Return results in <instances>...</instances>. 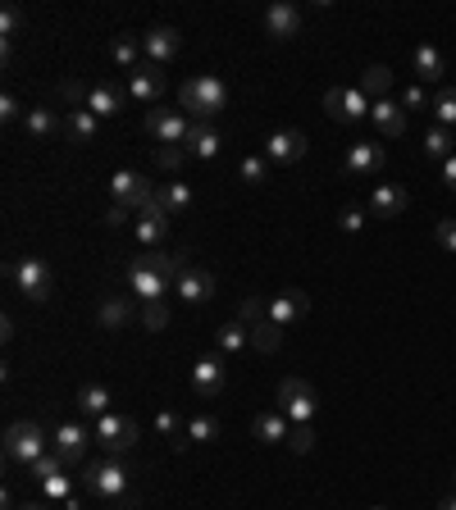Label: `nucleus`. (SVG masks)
<instances>
[{"label": "nucleus", "mask_w": 456, "mask_h": 510, "mask_svg": "<svg viewBox=\"0 0 456 510\" xmlns=\"http://www.w3.org/2000/svg\"><path fill=\"white\" fill-rule=\"evenodd\" d=\"M456 142H452V128H443V124H434L429 133H425V155H429V160H452V150Z\"/></svg>", "instance_id": "obj_34"}, {"label": "nucleus", "mask_w": 456, "mask_h": 510, "mask_svg": "<svg viewBox=\"0 0 456 510\" xmlns=\"http://www.w3.org/2000/svg\"><path fill=\"white\" fill-rule=\"evenodd\" d=\"M83 488L101 501H114L133 510V497H128V465L119 456H101V460H87L83 465Z\"/></svg>", "instance_id": "obj_1"}, {"label": "nucleus", "mask_w": 456, "mask_h": 510, "mask_svg": "<svg viewBox=\"0 0 456 510\" xmlns=\"http://www.w3.org/2000/svg\"><path fill=\"white\" fill-rule=\"evenodd\" d=\"M452 492H456V469H452Z\"/></svg>", "instance_id": "obj_57"}, {"label": "nucleus", "mask_w": 456, "mask_h": 510, "mask_svg": "<svg viewBox=\"0 0 456 510\" xmlns=\"http://www.w3.org/2000/svg\"><path fill=\"white\" fill-rule=\"evenodd\" d=\"M23 28V10L19 5H5V10H0V32H5V55H10V36Z\"/></svg>", "instance_id": "obj_47"}, {"label": "nucleus", "mask_w": 456, "mask_h": 510, "mask_svg": "<svg viewBox=\"0 0 456 510\" xmlns=\"http://www.w3.org/2000/svg\"><path fill=\"white\" fill-rule=\"evenodd\" d=\"M429 109H434V119H438L443 128H456V87H443Z\"/></svg>", "instance_id": "obj_38"}, {"label": "nucleus", "mask_w": 456, "mask_h": 510, "mask_svg": "<svg viewBox=\"0 0 456 510\" xmlns=\"http://www.w3.org/2000/svg\"><path fill=\"white\" fill-rule=\"evenodd\" d=\"M156 428H160V433H165V438H169V442H174V438H183V433H187V424H183V419H178V415H174V410H160V415H156Z\"/></svg>", "instance_id": "obj_48"}, {"label": "nucleus", "mask_w": 456, "mask_h": 510, "mask_svg": "<svg viewBox=\"0 0 456 510\" xmlns=\"http://www.w3.org/2000/svg\"><path fill=\"white\" fill-rule=\"evenodd\" d=\"M128 215H133V210H124V206H110V210H105V223H110V228H119V223H128Z\"/></svg>", "instance_id": "obj_53"}, {"label": "nucleus", "mask_w": 456, "mask_h": 510, "mask_svg": "<svg viewBox=\"0 0 456 510\" xmlns=\"http://www.w3.org/2000/svg\"><path fill=\"white\" fill-rule=\"evenodd\" d=\"M238 174H242V182L260 187V182H270V160H265V155H242Z\"/></svg>", "instance_id": "obj_37"}, {"label": "nucleus", "mask_w": 456, "mask_h": 510, "mask_svg": "<svg viewBox=\"0 0 456 510\" xmlns=\"http://www.w3.org/2000/svg\"><path fill=\"white\" fill-rule=\"evenodd\" d=\"M215 342H219L224 356H238V351H247V342H251V328H247L242 320H228V324H219Z\"/></svg>", "instance_id": "obj_30"}, {"label": "nucleus", "mask_w": 456, "mask_h": 510, "mask_svg": "<svg viewBox=\"0 0 456 510\" xmlns=\"http://www.w3.org/2000/svg\"><path fill=\"white\" fill-rule=\"evenodd\" d=\"M215 438H219V419H215V415L187 419V442H215Z\"/></svg>", "instance_id": "obj_39"}, {"label": "nucleus", "mask_w": 456, "mask_h": 510, "mask_svg": "<svg viewBox=\"0 0 456 510\" xmlns=\"http://www.w3.org/2000/svg\"><path fill=\"white\" fill-rule=\"evenodd\" d=\"M165 92H169L165 69L151 64V60H142V69H133V77H128V96H133L137 105H156Z\"/></svg>", "instance_id": "obj_10"}, {"label": "nucleus", "mask_w": 456, "mask_h": 510, "mask_svg": "<svg viewBox=\"0 0 456 510\" xmlns=\"http://www.w3.org/2000/svg\"><path fill=\"white\" fill-rule=\"evenodd\" d=\"M60 96H64V105H73V109H87L92 87H83L78 77H64V83H60Z\"/></svg>", "instance_id": "obj_43"}, {"label": "nucleus", "mask_w": 456, "mask_h": 510, "mask_svg": "<svg viewBox=\"0 0 456 510\" xmlns=\"http://www.w3.org/2000/svg\"><path fill=\"white\" fill-rule=\"evenodd\" d=\"M128 287L137 292V301L146 305V301H165V292H174V279L165 269H156V264H146L142 255L128 264Z\"/></svg>", "instance_id": "obj_6"}, {"label": "nucleus", "mask_w": 456, "mask_h": 510, "mask_svg": "<svg viewBox=\"0 0 456 510\" xmlns=\"http://www.w3.org/2000/svg\"><path fill=\"white\" fill-rule=\"evenodd\" d=\"M146 133L160 146H187V137H192V119H187L183 109H151L146 114Z\"/></svg>", "instance_id": "obj_7"}, {"label": "nucleus", "mask_w": 456, "mask_h": 510, "mask_svg": "<svg viewBox=\"0 0 456 510\" xmlns=\"http://www.w3.org/2000/svg\"><path fill=\"white\" fill-rule=\"evenodd\" d=\"M178 46H183V36H178V28H165V23H156V28H146L142 32V51H146V60L151 64H169L174 55H178Z\"/></svg>", "instance_id": "obj_14"}, {"label": "nucleus", "mask_w": 456, "mask_h": 510, "mask_svg": "<svg viewBox=\"0 0 456 510\" xmlns=\"http://www.w3.org/2000/svg\"><path fill=\"white\" fill-rule=\"evenodd\" d=\"M64 137L78 142V146H87V142L96 137V114H92V109H69V114H64Z\"/></svg>", "instance_id": "obj_28"}, {"label": "nucleus", "mask_w": 456, "mask_h": 510, "mask_svg": "<svg viewBox=\"0 0 456 510\" xmlns=\"http://www.w3.org/2000/svg\"><path fill=\"white\" fill-rule=\"evenodd\" d=\"M338 228H342V232H361V228H365V215H361L356 206H347V210L338 215Z\"/></svg>", "instance_id": "obj_50"}, {"label": "nucleus", "mask_w": 456, "mask_h": 510, "mask_svg": "<svg viewBox=\"0 0 456 510\" xmlns=\"http://www.w3.org/2000/svg\"><path fill=\"white\" fill-rule=\"evenodd\" d=\"M178 105L187 114H197V119H215L219 109H228V87H224V77L219 73H197V77H187V83L178 87Z\"/></svg>", "instance_id": "obj_2"}, {"label": "nucleus", "mask_w": 456, "mask_h": 510, "mask_svg": "<svg viewBox=\"0 0 456 510\" xmlns=\"http://www.w3.org/2000/svg\"><path fill=\"white\" fill-rule=\"evenodd\" d=\"M438 510H456V492H452V497H443V501H438Z\"/></svg>", "instance_id": "obj_55"}, {"label": "nucleus", "mask_w": 456, "mask_h": 510, "mask_svg": "<svg viewBox=\"0 0 456 510\" xmlns=\"http://www.w3.org/2000/svg\"><path fill=\"white\" fill-rule=\"evenodd\" d=\"M92 438L101 442L105 456H124V451L137 447L142 433H137V419H133V415H114V410H110V415H101V419L92 424Z\"/></svg>", "instance_id": "obj_5"}, {"label": "nucleus", "mask_w": 456, "mask_h": 510, "mask_svg": "<svg viewBox=\"0 0 456 510\" xmlns=\"http://www.w3.org/2000/svg\"><path fill=\"white\" fill-rule=\"evenodd\" d=\"M370 119H374V128L384 133V137H402V133H406V109L393 105V101H374Z\"/></svg>", "instance_id": "obj_26"}, {"label": "nucleus", "mask_w": 456, "mask_h": 510, "mask_svg": "<svg viewBox=\"0 0 456 510\" xmlns=\"http://www.w3.org/2000/svg\"><path fill=\"white\" fill-rule=\"evenodd\" d=\"M279 342H283V328H279L274 320H265V324L251 328V346H256V351H279Z\"/></svg>", "instance_id": "obj_40"}, {"label": "nucleus", "mask_w": 456, "mask_h": 510, "mask_svg": "<svg viewBox=\"0 0 456 510\" xmlns=\"http://www.w3.org/2000/svg\"><path fill=\"white\" fill-rule=\"evenodd\" d=\"M110 196H114V206H124V210H133V215H142L151 201H156V191L146 187V178H137L133 169H119L110 178Z\"/></svg>", "instance_id": "obj_8"}, {"label": "nucleus", "mask_w": 456, "mask_h": 510, "mask_svg": "<svg viewBox=\"0 0 456 510\" xmlns=\"http://www.w3.org/2000/svg\"><path fill=\"white\" fill-rule=\"evenodd\" d=\"M64 469H69V465H64V456H60L55 447H51V451H46L42 460H32V465H28V479H37V483H46V479L64 474Z\"/></svg>", "instance_id": "obj_35"}, {"label": "nucleus", "mask_w": 456, "mask_h": 510, "mask_svg": "<svg viewBox=\"0 0 456 510\" xmlns=\"http://www.w3.org/2000/svg\"><path fill=\"white\" fill-rule=\"evenodd\" d=\"M23 128H28V137H37V142H51V137H60V133H64V119H60V114H55L51 105H28Z\"/></svg>", "instance_id": "obj_21"}, {"label": "nucleus", "mask_w": 456, "mask_h": 510, "mask_svg": "<svg viewBox=\"0 0 456 510\" xmlns=\"http://www.w3.org/2000/svg\"><path fill=\"white\" fill-rule=\"evenodd\" d=\"M361 92L374 96V101H388V92H393V69H388V64H370V69L361 73Z\"/></svg>", "instance_id": "obj_31"}, {"label": "nucleus", "mask_w": 456, "mask_h": 510, "mask_svg": "<svg viewBox=\"0 0 456 510\" xmlns=\"http://www.w3.org/2000/svg\"><path fill=\"white\" fill-rule=\"evenodd\" d=\"M174 292H178L187 305H210V296H215V273L201 269V264H187V269L178 273Z\"/></svg>", "instance_id": "obj_12"}, {"label": "nucleus", "mask_w": 456, "mask_h": 510, "mask_svg": "<svg viewBox=\"0 0 456 510\" xmlns=\"http://www.w3.org/2000/svg\"><path fill=\"white\" fill-rule=\"evenodd\" d=\"M315 397V387L306 383V378H297V374H288L283 383H279V401L283 406H292V401H311Z\"/></svg>", "instance_id": "obj_36"}, {"label": "nucleus", "mask_w": 456, "mask_h": 510, "mask_svg": "<svg viewBox=\"0 0 456 510\" xmlns=\"http://www.w3.org/2000/svg\"><path fill=\"white\" fill-rule=\"evenodd\" d=\"M137 320H142V328L160 333V328H169V305H165V301H146Z\"/></svg>", "instance_id": "obj_42"}, {"label": "nucleus", "mask_w": 456, "mask_h": 510, "mask_svg": "<svg viewBox=\"0 0 456 510\" xmlns=\"http://www.w3.org/2000/svg\"><path fill=\"white\" fill-rule=\"evenodd\" d=\"M78 410H83V415L96 424L101 415H110V392H105L101 383H87V387L78 392Z\"/></svg>", "instance_id": "obj_33"}, {"label": "nucleus", "mask_w": 456, "mask_h": 510, "mask_svg": "<svg viewBox=\"0 0 456 510\" xmlns=\"http://www.w3.org/2000/svg\"><path fill=\"white\" fill-rule=\"evenodd\" d=\"M224 387H228V365H224V356H201V360L192 365V392H197V401H215Z\"/></svg>", "instance_id": "obj_11"}, {"label": "nucleus", "mask_w": 456, "mask_h": 510, "mask_svg": "<svg viewBox=\"0 0 456 510\" xmlns=\"http://www.w3.org/2000/svg\"><path fill=\"white\" fill-rule=\"evenodd\" d=\"M238 320H242L247 328H256V324L270 320V305H265L260 296H242V301H238Z\"/></svg>", "instance_id": "obj_41"}, {"label": "nucleus", "mask_w": 456, "mask_h": 510, "mask_svg": "<svg viewBox=\"0 0 456 510\" xmlns=\"http://www.w3.org/2000/svg\"><path fill=\"white\" fill-rule=\"evenodd\" d=\"M301 155H306V133L283 128V133L265 137V160H270V165H297Z\"/></svg>", "instance_id": "obj_13"}, {"label": "nucleus", "mask_w": 456, "mask_h": 510, "mask_svg": "<svg viewBox=\"0 0 456 510\" xmlns=\"http://www.w3.org/2000/svg\"><path fill=\"white\" fill-rule=\"evenodd\" d=\"M324 109L333 114L338 124H356V119H365L374 105H370V96L361 87H329L324 92Z\"/></svg>", "instance_id": "obj_9"}, {"label": "nucleus", "mask_w": 456, "mask_h": 510, "mask_svg": "<svg viewBox=\"0 0 456 510\" xmlns=\"http://www.w3.org/2000/svg\"><path fill=\"white\" fill-rule=\"evenodd\" d=\"M87 109L96 114V119H114V114H124V87L110 83V77H101V83L92 87V96H87Z\"/></svg>", "instance_id": "obj_20"}, {"label": "nucleus", "mask_w": 456, "mask_h": 510, "mask_svg": "<svg viewBox=\"0 0 456 510\" xmlns=\"http://www.w3.org/2000/svg\"><path fill=\"white\" fill-rule=\"evenodd\" d=\"M443 182L456 191V155H452V160H443Z\"/></svg>", "instance_id": "obj_54"}, {"label": "nucleus", "mask_w": 456, "mask_h": 510, "mask_svg": "<svg viewBox=\"0 0 456 510\" xmlns=\"http://www.w3.org/2000/svg\"><path fill=\"white\" fill-rule=\"evenodd\" d=\"M169 238V210L160 201H151L142 215H137V242L146 251H160V242Z\"/></svg>", "instance_id": "obj_16"}, {"label": "nucleus", "mask_w": 456, "mask_h": 510, "mask_svg": "<svg viewBox=\"0 0 456 510\" xmlns=\"http://www.w3.org/2000/svg\"><path fill=\"white\" fill-rule=\"evenodd\" d=\"M187 155H192L187 146H160V150H156V165H160V169H174V174H178V169L187 165Z\"/></svg>", "instance_id": "obj_45"}, {"label": "nucleus", "mask_w": 456, "mask_h": 510, "mask_svg": "<svg viewBox=\"0 0 456 510\" xmlns=\"http://www.w3.org/2000/svg\"><path fill=\"white\" fill-rule=\"evenodd\" d=\"M265 32L274 36V42H288V36L301 32V10L292 5V0H274L270 10H265Z\"/></svg>", "instance_id": "obj_18"}, {"label": "nucleus", "mask_w": 456, "mask_h": 510, "mask_svg": "<svg viewBox=\"0 0 456 510\" xmlns=\"http://www.w3.org/2000/svg\"><path fill=\"white\" fill-rule=\"evenodd\" d=\"M411 69H415V77H420V83H438V77L447 73V60H443L438 46H415Z\"/></svg>", "instance_id": "obj_25"}, {"label": "nucleus", "mask_w": 456, "mask_h": 510, "mask_svg": "<svg viewBox=\"0 0 456 510\" xmlns=\"http://www.w3.org/2000/svg\"><path fill=\"white\" fill-rule=\"evenodd\" d=\"M288 447H292L297 456H306V451L315 447V428H311V424H292V433H288Z\"/></svg>", "instance_id": "obj_46"}, {"label": "nucleus", "mask_w": 456, "mask_h": 510, "mask_svg": "<svg viewBox=\"0 0 456 510\" xmlns=\"http://www.w3.org/2000/svg\"><path fill=\"white\" fill-rule=\"evenodd\" d=\"M219 146H224V137H219L210 124H192V137H187V150H192L197 160H215V155H219Z\"/></svg>", "instance_id": "obj_29"}, {"label": "nucleus", "mask_w": 456, "mask_h": 510, "mask_svg": "<svg viewBox=\"0 0 456 510\" xmlns=\"http://www.w3.org/2000/svg\"><path fill=\"white\" fill-rule=\"evenodd\" d=\"M156 201L169 210V219H174V215H187V210H192V187H187V182H165V187L156 191Z\"/></svg>", "instance_id": "obj_32"}, {"label": "nucleus", "mask_w": 456, "mask_h": 510, "mask_svg": "<svg viewBox=\"0 0 456 510\" xmlns=\"http://www.w3.org/2000/svg\"><path fill=\"white\" fill-rule=\"evenodd\" d=\"M5 279L28 296V301H46L55 292V269L42 260V255H23L14 264H5Z\"/></svg>", "instance_id": "obj_3"}, {"label": "nucleus", "mask_w": 456, "mask_h": 510, "mask_svg": "<svg viewBox=\"0 0 456 510\" xmlns=\"http://www.w3.org/2000/svg\"><path fill=\"white\" fill-rule=\"evenodd\" d=\"M347 174H365V178H374V174H384V165H388V146H379V142H356V146H347Z\"/></svg>", "instance_id": "obj_17"}, {"label": "nucleus", "mask_w": 456, "mask_h": 510, "mask_svg": "<svg viewBox=\"0 0 456 510\" xmlns=\"http://www.w3.org/2000/svg\"><path fill=\"white\" fill-rule=\"evenodd\" d=\"M19 510H46V506H37V501H28V506H19Z\"/></svg>", "instance_id": "obj_56"}, {"label": "nucleus", "mask_w": 456, "mask_h": 510, "mask_svg": "<svg viewBox=\"0 0 456 510\" xmlns=\"http://www.w3.org/2000/svg\"><path fill=\"white\" fill-rule=\"evenodd\" d=\"M251 433H256V442H265V447L288 442V433H292V419H288L283 410H265V415H256Z\"/></svg>", "instance_id": "obj_24"}, {"label": "nucleus", "mask_w": 456, "mask_h": 510, "mask_svg": "<svg viewBox=\"0 0 456 510\" xmlns=\"http://www.w3.org/2000/svg\"><path fill=\"white\" fill-rule=\"evenodd\" d=\"M23 105H19V96L14 92H5V96H0V119H5V124H14V119H23Z\"/></svg>", "instance_id": "obj_49"}, {"label": "nucleus", "mask_w": 456, "mask_h": 510, "mask_svg": "<svg viewBox=\"0 0 456 510\" xmlns=\"http://www.w3.org/2000/svg\"><path fill=\"white\" fill-rule=\"evenodd\" d=\"M425 105H434V101L425 96V87H406V96H402V109H425Z\"/></svg>", "instance_id": "obj_52"}, {"label": "nucleus", "mask_w": 456, "mask_h": 510, "mask_svg": "<svg viewBox=\"0 0 456 510\" xmlns=\"http://www.w3.org/2000/svg\"><path fill=\"white\" fill-rule=\"evenodd\" d=\"M110 55H114V64L119 69H142V60H146V51H142V36L137 32H124V36H114V46H110Z\"/></svg>", "instance_id": "obj_27"}, {"label": "nucleus", "mask_w": 456, "mask_h": 510, "mask_svg": "<svg viewBox=\"0 0 456 510\" xmlns=\"http://www.w3.org/2000/svg\"><path fill=\"white\" fill-rule=\"evenodd\" d=\"M133 315H137V310H133V301H128V296H105V301H101V310H96V324H101L105 333H119V328H128V324H133Z\"/></svg>", "instance_id": "obj_23"}, {"label": "nucleus", "mask_w": 456, "mask_h": 510, "mask_svg": "<svg viewBox=\"0 0 456 510\" xmlns=\"http://www.w3.org/2000/svg\"><path fill=\"white\" fill-rule=\"evenodd\" d=\"M51 442H55V451L64 456V465H83V460H87V442H92V433H87L83 424H60Z\"/></svg>", "instance_id": "obj_19"}, {"label": "nucleus", "mask_w": 456, "mask_h": 510, "mask_svg": "<svg viewBox=\"0 0 456 510\" xmlns=\"http://www.w3.org/2000/svg\"><path fill=\"white\" fill-rule=\"evenodd\" d=\"M438 247L456 251V219H438Z\"/></svg>", "instance_id": "obj_51"}, {"label": "nucleus", "mask_w": 456, "mask_h": 510, "mask_svg": "<svg viewBox=\"0 0 456 510\" xmlns=\"http://www.w3.org/2000/svg\"><path fill=\"white\" fill-rule=\"evenodd\" d=\"M311 315V296L301 292V287H288V292H279L274 301H270V320L279 324V328H292V324H301Z\"/></svg>", "instance_id": "obj_15"}, {"label": "nucleus", "mask_w": 456, "mask_h": 510, "mask_svg": "<svg viewBox=\"0 0 456 510\" xmlns=\"http://www.w3.org/2000/svg\"><path fill=\"white\" fill-rule=\"evenodd\" d=\"M51 447H46V428L42 424H32V419H19L5 428V460L10 465H32V460H42Z\"/></svg>", "instance_id": "obj_4"}, {"label": "nucleus", "mask_w": 456, "mask_h": 510, "mask_svg": "<svg viewBox=\"0 0 456 510\" xmlns=\"http://www.w3.org/2000/svg\"><path fill=\"white\" fill-rule=\"evenodd\" d=\"M406 206H411V196H406V187H397V182H379L374 196H370V210H374L379 219H397Z\"/></svg>", "instance_id": "obj_22"}, {"label": "nucleus", "mask_w": 456, "mask_h": 510, "mask_svg": "<svg viewBox=\"0 0 456 510\" xmlns=\"http://www.w3.org/2000/svg\"><path fill=\"white\" fill-rule=\"evenodd\" d=\"M42 492H46V501H64V506H69V501H73V479H69V474H55V479L42 483Z\"/></svg>", "instance_id": "obj_44"}]
</instances>
